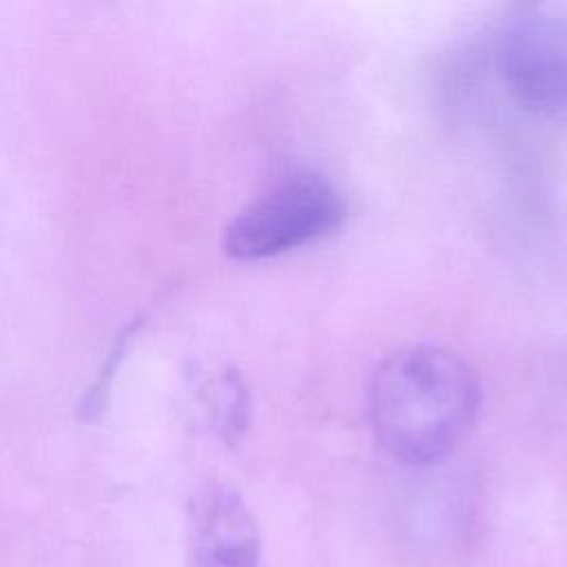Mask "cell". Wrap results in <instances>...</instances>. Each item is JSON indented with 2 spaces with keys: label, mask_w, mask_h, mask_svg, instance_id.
Wrapping results in <instances>:
<instances>
[{
  "label": "cell",
  "mask_w": 567,
  "mask_h": 567,
  "mask_svg": "<svg viewBox=\"0 0 567 567\" xmlns=\"http://www.w3.org/2000/svg\"><path fill=\"white\" fill-rule=\"evenodd\" d=\"M478 408L474 368L443 346H410L390 354L368 385L377 443L412 467L443 461L463 441Z\"/></svg>",
  "instance_id": "6da1fadb"
},
{
  "label": "cell",
  "mask_w": 567,
  "mask_h": 567,
  "mask_svg": "<svg viewBox=\"0 0 567 567\" xmlns=\"http://www.w3.org/2000/svg\"><path fill=\"white\" fill-rule=\"evenodd\" d=\"M197 401L210 432L226 445L237 443L252 419L248 383L235 368H215L197 383Z\"/></svg>",
  "instance_id": "5b68a950"
},
{
  "label": "cell",
  "mask_w": 567,
  "mask_h": 567,
  "mask_svg": "<svg viewBox=\"0 0 567 567\" xmlns=\"http://www.w3.org/2000/svg\"><path fill=\"white\" fill-rule=\"evenodd\" d=\"M188 567H259L261 534L244 496L228 483L206 481L186 507Z\"/></svg>",
  "instance_id": "277c9868"
},
{
  "label": "cell",
  "mask_w": 567,
  "mask_h": 567,
  "mask_svg": "<svg viewBox=\"0 0 567 567\" xmlns=\"http://www.w3.org/2000/svg\"><path fill=\"white\" fill-rule=\"evenodd\" d=\"M348 202L332 179L295 171L246 204L224 228L221 248L237 261H261L332 235Z\"/></svg>",
  "instance_id": "7a4b0ae2"
},
{
  "label": "cell",
  "mask_w": 567,
  "mask_h": 567,
  "mask_svg": "<svg viewBox=\"0 0 567 567\" xmlns=\"http://www.w3.org/2000/svg\"><path fill=\"white\" fill-rule=\"evenodd\" d=\"M507 93L538 115H567V16L527 9L507 20L496 42Z\"/></svg>",
  "instance_id": "3957f363"
}]
</instances>
